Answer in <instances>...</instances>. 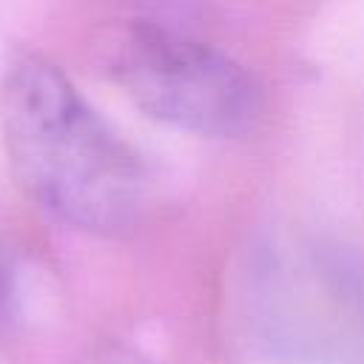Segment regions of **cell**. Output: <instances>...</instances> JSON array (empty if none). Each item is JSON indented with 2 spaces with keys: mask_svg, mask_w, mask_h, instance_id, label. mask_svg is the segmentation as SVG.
Here are the masks:
<instances>
[{
  "mask_svg": "<svg viewBox=\"0 0 364 364\" xmlns=\"http://www.w3.org/2000/svg\"><path fill=\"white\" fill-rule=\"evenodd\" d=\"M264 333L307 355H338L364 336V293L353 270L310 242L267 247L253 273Z\"/></svg>",
  "mask_w": 364,
  "mask_h": 364,
  "instance_id": "cell-3",
  "label": "cell"
},
{
  "mask_svg": "<svg viewBox=\"0 0 364 364\" xmlns=\"http://www.w3.org/2000/svg\"><path fill=\"white\" fill-rule=\"evenodd\" d=\"M111 77L151 119L196 136H242L262 114V91L245 65L154 23H134L117 40Z\"/></svg>",
  "mask_w": 364,
  "mask_h": 364,
  "instance_id": "cell-2",
  "label": "cell"
},
{
  "mask_svg": "<svg viewBox=\"0 0 364 364\" xmlns=\"http://www.w3.org/2000/svg\"><path fill=\"white\" fill-rule=\"evenodd\" d=\"M9 296H11V282H9V270H6V262H3V253H0V318L9 310Z\"/></svg>",
  "mask_w": 364,
  "mask_h": 364,
  "instance_id": "cell-4",
  "label": "cell"
},
{
  "mask_svg": "<svg viewBox=\"0 0 364 364\" xmlns=\"http://www.w3.org/2000/svg\"><path fill=\"white\" fill-rule=\"evenodd\" d=\"M0 136L20 188L54 219L97 236L136 222L139 156L46 57L20 54L3 71Z\"/></svg>",
  "mask_w": 364,
  "mask_h": 364,
  "instance_id": "cell-1",
  "label": "cell"
},
{
  "mask_svg": "<svg viewBox=\"0 0 364 364\" xmlns=\"http://www.w3.org/2000/svg\"><path fill=\"white\" fill-rule=\"evenodd\" d=\"M100 364H151V361H145L134 353H108L100 358Z\"/></svg>",
  "mask_w": 364,
  "mask_h": 364,
  "instance_id": "cell-5",
  "label": "cell"
}]
</instances>
